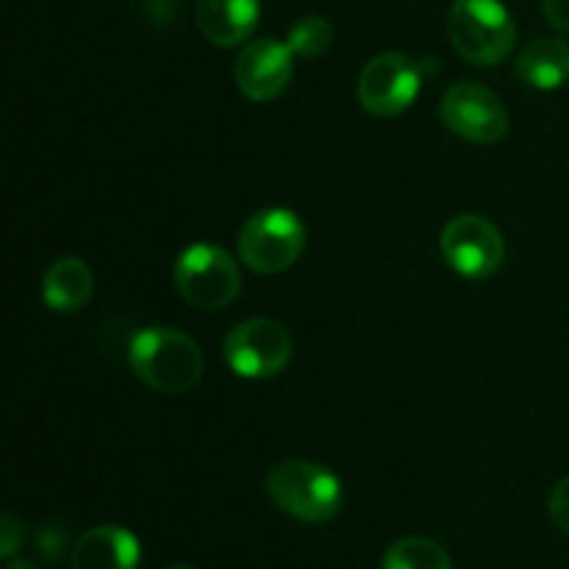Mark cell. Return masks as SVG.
<instances>
[{
    "instance_id": "cell-1",
    "label": "cell",
    "mask_w": 569,
    "mask_h": 569,
    "mask_svg": "<svg viewBox=\"0 0 569 569\" xmlns=\"http://www.w3.org/2000/svg\"><path fill=\"white\" fill-rule=\"evenodd\" d=\"M128 361L133 376L161 395H187L203 378V353L194 339L167 326L133 333Z\"/></svg>"
},
{
    "instance_id": "cell-2",
    "label": "cell",
    "mask_w": 569,
    "mask_h": 569,
    "mask_svg": "<svg viewBox=\"0 0 569 569\" xmlns=\"http://www.w3.org/2000/svg\"><path fill=\"white\" fill-rule=\"evenodd\" d=\"M264 489L267 498L283 515L300 522H311V526L333 520L345 500L342 481L328 467L306 459H289L272 467L267 472Z\"/></svg>"
},
{
    "instance_id": "cell-3",
    "label": "cell",
    "mask_w": 569,
    "mask_h": 569,
    "mask_svg": "<svg viewBox=\"0 0 569 569\" xmlns=\"http://www.w3.org/2000/svg\"><path fill=\"white\" fill-rule=\"evenodd\" d=\"M448 33L461 59L476 67L500 64L517 44V22L500 0H456Z\"/></svg>"
},
{
    "instance_id": "cell-4",
    "label": "cell",
    "mask_w": 569,
    "mask_h": 569,
    "mask_svg": "<svg viewBox=\"0 0 569 569\" xmlns=\"http://www.w3.org/2000/svg\"><path fill=\"white\" fill-rule=\"evenodd\" d=\"M239 259L259 276L289 270L306 250V226L289 209L256 211L239 231Z\"/></svg>"
},
{
    "instance_id": "cell-5",
    "label": "cell",
    "mask_w": 569,
    "mask_h": 569,
    "mask_svg": "<svg viewBox=\"0 0 569 569\" xmlns=\"http://www.w3.org/2000/svg\"><path fill=\"white\" fill-rule=\"evenodd\" d=\"M176 289L192 309L217 311L242 292V272L233 256L217 244H192L176 261Z\"/></svg>"
},
{
    "instance_id": "cell-6",
    "label": "cell",
    "mask_w": 569,
    "mask_h": 569,
    "mask_svg": "<svg viewBox=\"0 0 569 569\" xmlns=\"http://www.w3.org/2000/svg\"><path fill=\"white\" fill-rule=\"evenodd\" d=\"M450 270L467 281H487L503 267L506 242L495 222L481 214H459L442 228L439 239Z\"/></svg>"
},
{
    "instance_id": "cell-7",
    "label": "cell",
    "mask_w": 569,
    "mask_h": 569,
    "mask_svg": "<svg viewBox=\"0 0 569 569\" xmlns=\"http://www.w3.org/2000/svg\"><path fill=\"white\" fill-rule=\"evenodd\" d=\"M228 367L239 378L261 381L283 372V367L292 361V337L287 328L267 317H253V320L239 322L231 328L222 345Z\"/></svg>"
},
{
    "instance_id": "cell-8",
    "label": "cell",
    "mask_w": 569,
    "mask_h": 569,
    "mask_svg": "<svg viewBox=\"0 0 569 569\" xmlns=\"http://www.w3.org/2000/svg\"><path fill=\"white\" fill-rule=\"evenodd\" d=\"M445 128L476 144H495L509 133V111L503 100L478 81H459L445 92L439 106Z\"/></svg>"
},
{
    "instance_id": "cell-9",
    "label": "cell",
    "mask_w": 569,
    "mask_h": 569,
    "mask_svg": "<svg viewBox=\"0 0 569 569\" xmlns=\"http://www.w3.org/2000/svg\"><path fill=\"white\" fill-rule=\"evenodd\" d=\"M420 94V67L406 53H381L359 76V103L372 117H398Z\"/></svg>"
},
{
    "instance_id": "cell-10",
    "label": "cell",
    "mask_w": 569,
    "mask_h": 569,
    "mask_svg": "<svg viewBox=\"0 0 569 569\" xmlns=\"http://www.w3.org/2000/svg\"><path fill=\"white\" fill-rule=\"evenodd\" d=\"M237 87L244 98L256 100V103H267L276 100L278 94L287 92L295 76V53L287 42L276 37L253 39L239 53L237 67Z\"/></svg>"
},
{
    "instance_id": "cell-11",
    "label": "cell",
    "mask_w": 569,
    "mask_h": 569,
    "mask_svg": "<svg viewBox=\"0 0 569 569\" xmlns=\"http://www.w3.org/2000/svg\"><path fill=\"white\" fill-rule=\"evenodd\" d=\"M139 539L120 526L92 528L70 550L72 569H139Z\"/></svg>"
},
{
    "instance_id": "cell-12",
    "label": "cell",
    "mask_w": 569,
    "mask_h": 569,
    "mask_svg": "<svg viewBox=\"0 0 569 569\" xmlns=\"http://www.w3.org/2000/svg\"><path fill=\"white\" fill-rule=\"evenodd\" d=\"M261 0H198V28L217 48H237L259 26Z\"/></svg>"
},
{
    "instance_id": "cell-13",
    "label": "cell",
    "mask_w": 569,
    "mask_h": 569,
    "mask_svg": "<svg viewBox=\"0 0 569 569\" xmlns=\"http://www.w3.org/2000/svg\"><path fill=\"white\" fill-rule=\"evenodd\" d=\"M517 78L539 92H553L569 83V42L559 37H542L526 44L517 56Z\"/></svg>"
},
{
    "instance_id": "cell-14",
    "label": "cell",
    "mask_w": 569,
    "mask_h": 569,
    "mask_svg": "<svg viewBox=\"0 0 569 569\" xmlns=\"http://www.w3.org/2000/svg\"><path fill=\"white\" fill-rule=\"evenodd\" d=\"M94 276L87 261L76 256H61L48 267L42 278V300L48 309L70 315L92 300Z\"/></svg>"
},
{
    "instance_id": "cell-15",
    "label": "cell",
    "mask_w": 569,
    "mask_h": 569,
    "mask_svg": "<svg viewBox=\"0 0 569 569\" xmlns=\"http://www.w3.org/2000/svg\"><path fill=\"white\" fill-rule=\"evenodd\" d=\"M383 569H453L448 550L428 537H403L387 550Z\"/></svg>"
},
{
    "instance_id": "cell-16",
    "label": "cell",
    "mask_w": 569,
    "mask_h": 569,
    "mask_svg": "<svg viewBox=\"0 0 569 569\" xmlns=\"http://www.w3.org/2000/svg\"><path fill=\"white\" fill-rule=\"evenodd\" d=\"M333 42V26L326 17H300L298 22H292L287 33V44L292 48L295 56H303V59H320Z\"/></svg>"
},
{
    "instance_id": "cell-17",
    "label": "cell",
    "mask_w": 569,
    "mask_h": 569,
    "mask_svg": "<svg viewBox=\"0 0 569 569\" xmlns=\"http://www.w3.org/2000/svg\"><path fill=\"white\" fill-rule=\"evenodd\" d=\"M67 542H70V531L59 522H44L37 528V553L42 556L44 565H56L64 556Z\"/></svg>"
},
{
    "instance_id": "cell-18",
    "label": "cell",
    "mask_w": 569,
    "mask_h": 569,
    "mask_svg": "<svg viewBox=\"0 0 569 569\" xmlns=\"http://www.w3.org/2000/svg\"><path fill=\"white\" fill-rule=\"evenodd\" d=\"M548 511H550V520L556 522V528L565 531L569 537V476L561 478V481L553 487V492H550Z\"/></svg>"
},
{
    "instance_id": "cell-19",
    "label": "cell",
    "mask_w": 569,
    "mask_h": 569,
    "mask_svg": "<svg viewBox=\"0 0 569 569\" xmlns=\"http://www.w3.org/2000/svg\"><path fill=\"white\" fill-rule=\"evenodd\" d=\"M22 539H26V526L14 515H6L3 526H0V553L6 561L14 559L17 550L22 548Z\"/></svg>"
},
{
    "instance_id": "cell-20",
    "label": "cell",
    "mask_w": 569,
    "mask_h": 569,
    "mask_svg": "<svg viewBox=\"0 0 569 569\" xmlns=\"http://www.w3.org/2000/svg\"><path fill=\"white\" fill-rule=\"evenodd\" d=\"M542 11L556 31L569 33V0H542Z\"/></svg>"
},
{
    "instance_id": "cell-21",
    "label": "cell",
    "mask_w": 569,
    "mask_h": 569,
    "mask_svg": "<svg viewBox=\"0 0 569 569\" xmlns=\"http://www.w3.org/2000/svg\"><path fill=\"white\" fill-rule=\"evenodd\" d=\"M6 569H39V567L33 565V561H26V559H9Z\"/></svg>"
},
{
    "instance_id": "cell-22",
    "label": "cell",
    "mask_w": 569,
    "mask_h": 569,
    "mask_svg": "<svg viewBox=\"0 0 569 569\" xmlns=\"http://www.w3.org/2000/svg\"><path fill=\"white\" fill-rule=\"evenodd\" d=\"M167 569H192V567H183V565H176V567H167Z\"/></svg>"
}]
</instances>
